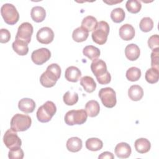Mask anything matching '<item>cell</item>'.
I'll return each instance as SVG.
<instances>
[{
	"label": "cell",
	"mask_w": 159,
	"mask_h": 159,
	"mask_svg": "<svg viewBox=\"0 0 159 159\" xmlns=\"http://www.w3.org/2000/svg\"><path fill=\"white\" fill-rule=\"evenodd\" d=\"M119 32L120 38L125 41L132 40L135 36V29L132 25L129 24L122 25L120 27Z\"/></svg>",
	"instance_id": "obj_14"
},
{
	"label": "cell",
	"mask_w": 159,
	"mask_h": 159,
	"mask_svg": "<svg viewBox=\"0 0 159 159\" xmlns=\"http://www.w3.org/2000/svg\"><path fill=\"white\" fill-rule=\"evenodd\" d=\"M134 146L137 152L140 153H145L150 150L151 148V143L148 139L140 138L135 140Z\"/></svg>",
	"instance_id": "obj_18"
},
{
	"label": "cell",
	"mask_w": 159,
	"mask_h": 159,
	"mask_svg": "<svg viewBox=\"0 0 159 159\" xmlns=\"http://www.w3.org/2000/svg\"><path fill=\"white\" fill-rule=\"evenodd\" d=\"M36 37L39 42L42 44H49L54 39V33L51 28L43 27L38 30Z\"/></svg>",
	"instance_id": "obj_11"
},
{
	"label": "cell",
	"mask_w": 159,
	"mask_h": 159,
	"mask_svg": "<svg viewBox=\"0 0 159 159\" xmlns=\"http://www.w3.org/2000/svg\"><path fill=\"white\" fill-rule=\"evenodd\" d=\"M83 53L84 56L91 60L98 59L100 56L101 52L99 49L93 45H87L83 50Z\"/></svg>",
	"instance_id": "obj_25"
},
{
	"label": "cell",
	"mask_w": 159,
	"mask_h": 159,
	"mask_svg": "<svg viewBox=\"0 0 159 159\" xmlns=\"http://www.w3.org/2000/svg\"><path fill=\"white\" fill-rule=\"evenodd\" d=\"M139 27L142 32H150L153 27V20L149 17H145L142 18L140 22Z\"/></svg>",
	"instance_id": "obj_34"
},
{
	"label": "cell",
	"mask_w": 159,
	"mask_h": 159,
	"mask_svg": "<svg viewBox=\"0 0 159 159\" xmlns=\"http://www.w3.org/2000/svg\"><path fill=\"white\" fill-rule=\"evenodd\" d=\"M88 117V114L85 110H71L68 111L65 116V122L68 125L75 124L81 125L84 124Z\"/></svg>",
	"instance_id": "obj_6"
},
{
	"label": "cell",
	"mask_w": 159,
	"mask_h": 159,
	"mask_svg": "<svg viewBox=\"0 0 159 159\" xmlns=\"http://www.w3.org/2000/svg\"><path fill=\"white\" fill-rule=\"evenodd\" d=\"M57 112L55 104L50 101H47L39 107L37 111V118L42 123L49 122Z\"/></svg>",
	"instance_id": "obj_2"
},
{
	"label": "cell",
	"mask_w": 159,
	"mask_h": 159,
	"mask_svg": "<svg viewBox=\"0 0 159 159\" xmlns=\"http://www.w3.org/2000/svg\"><path fill=\"white\" fill-rule=\"evenodd\" d=\"M109 33V25L106 21H99L95 29L93 31L91 37L93 40L98 45L104 44Z\"/></svg>",
	"instance_id": "obj_3"
},
{
	"label": "cell",
	"mask_w": 159,
	"mask_h": 159,
	"mask_svg": "<svg viewBox=\"0 0 159 159\" xmlns=\"http://www.w3.org/2000/svg\"><path fill=\"white\" fill-rule=\"evenodd\" d=\"M128 95L132 101H140L143 96V89L139 85H132L128 90Z\"/></svg>",
	"instance_id": "obj_21"
},
{
	"label": "cell",
	"mask_w": 159,
	"mask_h": 159,
	"mask_svg": "<svg viewBox=\"0 0 159 159\" xmlns=\"http://www.w3.org/2000/svg\"><path fill=\"white\" fill-rule=\"evenodd\" d=\"M81 76V72L79 68L76 66H71L66 68L65 76L67 81L70 82H77Z\"/></svg>",
	"instance_id": "obj_16"
},
{
	"label": "cell",
	"mask_w": 159,
	"mask_h": 159,
	"mask_svg": "<svg viewBox=\"0 0 159 159\" xmlns=\"http://www.w3.org/2000/svg\"><path fill=\"white\" fill-rule=\"evenodd\" d=\"M80 84L83 87L85 91L91 93H93L96 88V84L94 79L89 76H84L80 80Z\"/></svg>",
	"instance_id": "obj_24"
},
{
	"label": "cell",
	"mask_w": 159,
	"mask_h": 159,
	"mask_svg": "<svg viewBox=\"0 0 159 159\" xmlns=\"http://www.w3.org/2000/svg\"><path fill=\"white\" fill-rule=\"evenodd\" d=\"M114 158V155L109 152H104L102 153L100 155H99L98 158L99 159H102V158H108V159H113Z\"/></svg>",
	"instance_id": "obj_40"
},
{
	"label": "cell",
	"mask_w": 159,
	"mask_h": 159,
	"mask_svg": "<svg viewBox=\"0 0 159 159\" xmlns=\"http://www.w3.org/2000/svg\"><path fill=\"white\" fill-rule=\"evenodd\" d=\"M1 14L4 22L9 25H14L19 19V14L16 7L9 3L3 4L1 8Z\"/></svg>",
	"instance_id": "obj_5"
},
{
	"label": "cell",
	"mask_w": 159,
	"mask_h": 159,
	"mask_svg": "<svg viewBox=\"0 0 159 159\" xmlns=\"http://www.w3.org/2000/svg\"><path fill=\"white\" fill-rule=\"evenodd\" d=\"M32 124V119L28 115L16 114L11 120V128L15 132H22L29 129Z\"/></svg>",
	"instance_id": "obj_4"
},
{
	"label": "cell",
	"mask_w": 159,
	"mask_h": 159,
	"mask_svg": "<svg viewBox=\"0 0 159 159\" xmlns=\"http://www.w3.org/2000/svg\"><path fill=\"white\" fill-rule=\"evenodd\" d=\"M148 45L149 48L153 50L159 49V37L158 35H153L149 37L148 40Z\"/></svg>",
	"instance_id": "obj_36"
},
{
	"label": "cell",
	"mask_w": 159,
	"mask_h": 159,
	"mask_svg": "<svg viewBox=\"0 0 159 159\" xmlns=\"http://www.w3.org/2000/svg\"><path fill=\"white\" fill-rule=\"evenodd\" d=\"M114 151L117 157L120 158H127L129 157L132 152L130 146L125 142L118 143L116 146Z\"/></svg>",
	"instance_id": "obj_13"
},
{
	"label": "cell",
	"mask_w": 159,
	"mask_h": 159,
	"mask_svg": "<svg viewBox=\"0 0 159 159\" xmlns=\"http://www.w3.org/2000/svg\"><path fill=\"white\" fill-rule=\"evenodd\" d=\"M99 97L102 104L107 107L112 108L116 104V94L115 91L109 87L101 88L99 91Z\"/></svg>",
	"instance_id": "obj_7"
},
{
	"label": "cell",
	"mask_w": 159,
	"mask_h": 159,
	"mask_svg": "<svg viewBox=\"0 0 159 159\" xmlns=\"http://www.w3.org/2000/svg\"><path fill=\"white\" fill-rule=\"evenodd\" d=\"M98 25V21L96 19L91 16L85 17L81 22V27L84 29L88 32L93 31L95 29Z\"/></svg>",
	"instance_id": "obj_26"
},
{
	"label": "cell",
	"mask_w": 159,
	"mask_h": 159,
	"mask_svg": "<svg viewBox=\"0 0 159 159\" xmlns=\"http://www.w3.org/2000/svg\"><path fill=\"white\" fill-rule=\"evenodd\" d=\"M140 50L137 45L130 43L125 48V55L127 58L130 61L136 60L140 56Z\"/></svg>",
	"instance_id": "obj_17"
},
{
	"label": "cell",
	"mask_w": 159,
	"mask_h": 159,
	"mask_svg": "<svg viewBox=\"0 0 159 159\" xmlns=\"http://www.w3.org/2000/svg\"><path fill=\"white\" fill-rule=\"evenodd\" d=\"M51 57V52L47 48H41L34 50L31 55L32 61L37 65H41Z\"/></svg>",
	"instance_id": "obj_10"
},
{
	"label": "cell",
	"mask_w": 159,
	"mask_h": 159,
	"mask_svg": "<svg viewBox=\"0 0 159 159\" xmlns=\"http://www.w3.org/2000/svg\"><path fill=\"white\" fill-rule=\"evenodd\" d=\"M30 16L32 20L35 22H41L43 21L45 18V10L43 7L35 6L31 9Z\"/></svg>",
	"instance_id": "obj_22"
},
{
	"label": "cell",
	"mask_w": 159,
	"mask_h": 159,
	"mask_svg": "<svg viewBox=\"0 0 159 159\" xmlns=\"http://www.w3.org/2000/svg\"><path fill=\"white\" fill-rule=\"evenodd\" d=\"M125 7L129 12L136 14L140 11L142 8V4L137 0H129L126 2Z\"/></svg>",
	"instance_id": "obj_33"
},
{
	"label": "cell",
	"mask_w": 159,
	"mask_h": 159,
	"mask_svg": "<svg viewBox=\"0 0 159 159\" xmlns=\"http://www.w3.org/2000/svg\"><path fill=\"white\" fill-rule=\"evenodd\" d=\"M66 145L68 151L71 152H77L82 148V140L77 137H71L68 139Z\"/></svg>",
	"instance_id": "obj_23"
},
{
	"label": "cell",
	"mask_w": 159,
	"mask_h": 159,
	"mask_svg": "<svg viewBox=\"0 0 159 159\" xmlns=\"http://www.w3.org/2000/svg\"><path fill=\"white\" fill-rule=\"evenodd\" d=\"M32 34L33 26L32 24L27 22H23L18 27L16 39H19L29 43L31 40Z\"/></svg>",
	"instance_id": "obj_8"
},
{
	"label": "cell",
	"mask_w": 159,
	"mask_h": 159,
	"mask_svg": "<svg viewBox=\"0 0 159 159\" xmlns=\"http://www.w3.org/2000/svg\"><path fill=\"white\" fill-rule=\"evenodd\" d=\"M86 147L89 150L96 152L100 150L103 147V143L98 138H90L86 141Z\"/></svg>",
	"instance_id": "obj_28"
},
{
	"label": "cell",
	"mask_w": 159,
	"mask_h": 159,
	"mask_svg": "<svg viewBox=\"0 0 159 159\" xmlns=\"http://www.w3.org/2000/svg\"><path fill=\"white\" fill-rule=\"evenodd\" d=\"M24 155V152L20 147H14L10 149L8 153V157L10 159H22Z\"/></svg>",
	"instance_id": "obj_35"
},
{
	"label": "cell",
	"mask_w": 159,
	"mask_h": 159,
	"mask_svg": "<svg viewBox=\"0 0 159 159\" xmlns=\"http://www.w3.org/2000/svg\"><path fill=\"white\" fill-rule=\"evenodd\" d=\"M126 78L130 81H138L141 76V71L139 68L132 66L129 68L126 71Z\"/></svg>",
	"instance_id": "obj_31"
},
{
	"label": "cell",
	"mask_w": 159,
	"mask_h": 159,
	"mask_svg": "<svg viewBox=\"0 0 159 159\" xmlns=\"http://www.w3.org/2000/svg\"><path fill=\"white\" fill-rule=\"evenodd\" d=\"M158 55H159V49L153 50L151 53V66L152 68H154L157 70H159Z\"/></svg>",
	"instance_id": "obj_37"
},
{
	"label": "cell",
	"mask_w": 159,
	"mask_h": 159,
	"mask_svg": "<svg viewBox=\"0 0 159 159\" xmlns=\"http://www.w3.org/2000/svg\"><path fill=\"white\" fill-rule=\"evenodd\" d=\"M125 12L123 9L117 7L114 9L111 12V18L115 23H120L125 19Z\"/></svg>",
	"instance_id": "obj_30"
},
{
	"label": "cell",
	"mask_w": 159,
	"mask_h": 159,
	"mask_svg": "<svg viewBox=\"0 0 159 159\" xmlns=\"http://www.w3.org/2000/svg\"><path fill=\"white\" fill-rule=\"evenodd\" d=\"M91 69L96 78L105 75L107 71L106 63L100 59H96L93 61L91 64Z\"/></svg>",
	"instance_id": "obj_12"
},
{
	"label": "cell",
	"mask_w": 159,
	"mask_h": 159,
	"mask_svg": "<svg viewBox=\"0 0 159 159\" xmlns=\"http://www.w3.org/2000/svg\"><path fill=\"white\" fill-rule=\"evenodd\" d=\"M88 35L89 33L87 30L81 27H79L73 30L72 38L76 42H82L88 39Z\"/></svg>",
	"instance_id": "obj_27"
},
{
	"label": "cell",
	"mask_w": 159,
	"mask_h": 159,
	"mask_svg": "<svg viewBox=\"0 0 159 159\" xmlns=\"http://www.w3.org/2000/svg\"><path fill=\"white\" fill-rule=\"evenodd\" d=\"M18 107L19 110L25 113H31L35 108V102L30 98H22L19 101Z\"/></svg>",
	"instance_id": "obj_15"
},
{
	"label": "cell",
	"mask_w": 159,
	"mask_h": 159,
	"mask_svg": "<svg viewBox=\"0 0 159 159\" xmlns=\"http://www.w3.org/2000/svg\"><path fill=\"white\" fill-rule=\"evenodd\" d=\"M122 1H103L104 2L107 4H109V5H113L114 4H117V3H119V2H121Z\"/></svg>",
	"instance_id": "obj_41"
},
{
	"label": "cell",
	"mask_w": 159,
	"mask_h": 159,
	"mask_svg": "<svg viewBox=\"0 0 159 159\" xmlns=\"http://www.w3.org/2000/svg\"><path fill=\"white\" fill-rule=\"evenodd\" d=\"M98 83L101 84H107L111 82V76L109 72L107 71L106 73L102 76L96 78Z\"/></svg>",
	"instance_id": "obj_39"
},
{
	"label": "cell",
	"mask_w": 159,
	"mask_h": 159,
	"mask_svg": "<svg viewBox=\"0 0 159 159\" xmlns=\"http://www.w3.org/2000/svg\"><path fill=\"white\" fill-rule=\"evenodd\" d=\"M12 46L14 51L19 55H25L29 52L28 43L20 40L16 39L15 41L13 42Z\"/></svg>",
	"instance_id": "obj_20"
},
{
	"label": "cell",
	"mask_w": 159,
	"mask_h": 159,
	"mask_svg": "<svg viewBox=\"0 0 159 159\" xmlns=\"http://www.w3.org/2000/svg\"><path fill=\"white\" fill-rule=\"evenodd\" d=\"M145 78L148 83L150 84L156 83L159 78V70L154 68H149L145 73Z\"/></svg>",
	"instance_id": "obj_29"
},
{
	"label": "cell",
	"mask_w": 159,
	"mask_h": 159,
	"mask_svg": "<svg viewBox=\"0 0 159 159\" xmlns=\"http://www.w3.org/2000/svg\"><path fill=\"white\" fill-rule=\"evenodd\" d=\"M11 39V34L6 29H1L0 30V42L2 43H7Z\"/></svg>",
	"instance_id": "obj_38"
},
{
	"label": "cell",
	"mask_w": 159,
	"mask_h": 159,
	"mask_svg": "<svg viewBox=\"0 0 159 159\" xmlns=\"http://www.w3.org/2000/svg\"><path fill=\"white\" fill-rule=\"evenodd\" d=\"M63 102L67 106H73L78 101V95L76 92L66 91L63 97Z\"/></svg>",
	"instance_id": "obj_32"
},
{
	"label": "cell",
	"mask_w": 159,
	"mask_h": 159,
	"mask_svg": "<svg viewBox=\"0 0 159 159\" xmlns=\"http://www.w3.org/2000/svg\"><path fill=\"white\" fill-rule=\"evenodd\" d=\"M85 111L88 116L90 117L97 116L100 111V107L98 102L95 100L89 101L85 105Z\"/></svg>",
	"instance_id": "obj_19"
},
{
	"label": "cell",
	"mask_w": 159,
	"mask_h": 159,
	"mask_svg": "<svg viewBox=\"0 0 159 159\" xmlns=\"http://www.w3.org/2000/svg\"><path fill=\"white\" fill-rule=\"evenodd\" d=\"M3 142L6 147L9 149L20 147L22 145V141L17 135V132L14 131L11 128L5 132L3 137Z\"/></svg>",
	"instance_id": "obj_9"
},
{
	"label": "cell",
	"mask_w": 159,
	"mask_h": 159,
	"mask_svg": "<svg viewBox=\"0 0 159 159\" xmlns=\"http://www.w3.org/2000/svg\"><path fill=\"white\" fill-rule=\"evenodd\" d=\"M61 73V68L58 64L52 63L48 65L40 77V84L45 88L53 87L60 78Z\"/></svg>",
	"instance_id": "obj_1"
}]
</instances>
